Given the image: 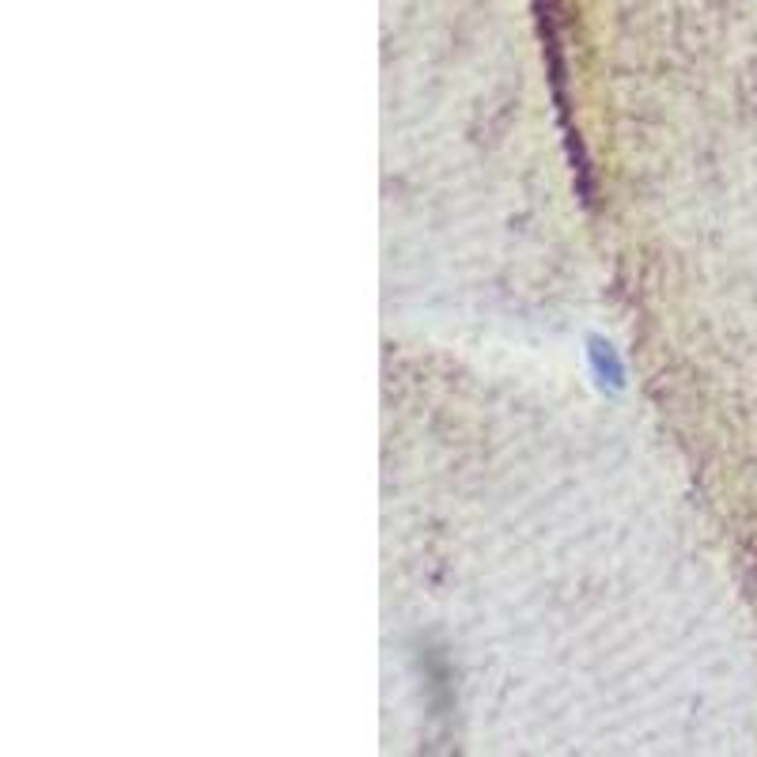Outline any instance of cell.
Segmentation results:
<instances>
[{
	"label": "cell",
	"mask_w": 757,
	"mask_h": 757,
	"mask_svg": "<svg viewBox=\"0 0 757 757\" xmlns=\"http://www.w3.org/2000/svg\"><path fill=\"white\" fill-rule=\"evenodd\" d=\"M587 368H591L594 383L599 390H610V394H622L629 386V372H625V360L617 352V345L602 334H587Z\"/></svg>",
	"instance_id": "1"
}]
</instances>
